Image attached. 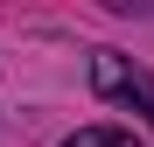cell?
Returning a JSON list of instances; mask_svg holds the SVG:
<instances>
[{
	"label": "cell",
	"mask_w": 154,
	"mask_h": 147,
	"mask_svg": "<svg viewBox=\"0 0 154 147\" xmlns=\"http://www.w3.org/2000/svg\"><path fill=\"white\" fill-rule=\"evenodd\" d=\"M91 84H98V98H119V105H140L147 119H154V77L133 63V56H91Z\"/></svg>",
	"instance_id": "6da1fadb"
},
{
	"label": "cell",
	"mask_w": 154,
	"mask_h": 147,
	"mask_svg": "<svg viewBox=\"0 0 154 147\" xmlns=\"http://www.w3.org/2000/svg\"><path fill=\"white\" fill-rule=\"evenodd\" d=\"M63 147H140V140L126 133V126H77Z\"/></svg>",
	"instance_id": "7a4b0ae2"
}]
</instances>
